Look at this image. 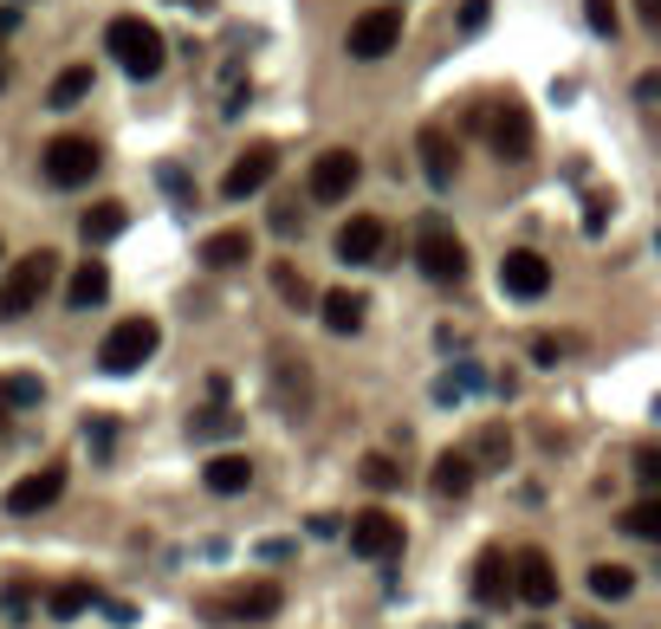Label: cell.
<instances>
[{
  "label": "cell",
  "instance_id": "ee69618b",
  "mask_svg": "<svg viewBox=\"0 0 661 629\" xmlns=\"http://www.w3.org/2000/svg\"><path fill=\"white\" fill-rule=\"evenodd\" d=\"M13 27H20V13H13V7H0V39L13 33Z\"/></svg>",
  "mask_w": 661,
  "mask_h": 629
},
{
  "label": "cell",
  "instance_id": "8fae6325",
  "mask_svg": "<svg viewBox=\"0 0 661 629\" xmlns=\"http://www.w3.org/2000/svg\"><path fill=\"white\" fill-rule=\"evenodd\" d=\"M513 597L532 603V610H551V603H558V564H551L539 546L513 552Z\"/></svg>",
  "mask_w": 661,
  "mask_h": 629
},
{
  "label": "cell",
  "instance_id": "30bf717a",
  "mask_svg": "<svg viewBox=\"0 0 661 629\" xmlns=\"http://www.w3.org/2000/svg\"><path fill=\"white\" fill-rule=\"evenodd\" d=\"M486 144H493V156H506V163H525L532 156V111L519 98L493 105L486 111Z\"/></svg>",
  "mask_w": 661,
  "mask_h": 629
},
{
  "label": "cell",
  "instance_id": "d590c367",
  "mask_svg": "<svg viewBox=\"0 0 661 629\" xmlns=\"http://www.w3.org/2000/svg\"><path fill=\"white\" fill-rule=\"evenodd\" d=\"M0 617H7V623L33 617V591H27V584H7V591H0Z\"/></svg>",
  "mask_w": 661,
  "mask_h": 629
},
{
  "label": "cell",
  "instance_id": "4fadbf2b",
  "mask_svg": "<svg viewBox=\"0 0 661 629\" xmlns=\"http://www.w3.org/2000/svg\"><path fill=\"white\" fill-rule=\"evenodd\" d=\"M415 156H422L428 188H454V176H461V144H454V130L422 124V130H415Z\"/></svg>",
  "mask_w": 661,
  "mask_h": 629
},
{
  "label": "cell",
  "instance_id": "7a4b0ae2",
  "mask_svg": "<svg viewBox=\"0 0 661 629\" xmlns=\"http://www.w3.org/2000/svg\"><path fill=\"white\" fill-rule=\"evenodd\" d=\"M156 344H162V325H156V318H124V325H110L105 344H98V371L105 376L144 371L149 357H156Z\"/></svg>",
  "mask_w": 661,
  "mask_h": 629
},
{
  "label": "cell",
  "instance_id": "e0dca14e",
  "mask_svg": "<svg viewBox=\"0 0 661 629\" xmlns=\"http://www.w3.org/2000/svg\"><path fill=\"white\" fill-rule=\"evenodd\" d=\"M474 481H480V468H474L467 448H441L435 468H428V493H435V500H467Z\"/></svg>",
  "mask_w": 661,
  "mask_h": 629
},
{
  "label": "cell",
  "instance_id": "d6a6232c",
  "mask_svg": "<svg viewBox=\"0 0 661 629\" xmlns=\"http://www.w3.org/2000/svg\"><path fill=\"white\" fill-rule=\"evenodd\" d=\"M480 376H486L480 364H461V371H447L435 383V396H441V403H461V396H474V390H480Z\"/></svg>",
  "mask_w": 661,
  "mask_h": 629
},
{
  "label": "cell",
  "instance_id": "2e32d148",
  "mask_svg": "<svg viewBox=\"0 0 661 629\" xmlns=\"http://www.w3.org/2000/svg\"><path fill=\"white\" fill-rule=\"evenodd\" d=\"M383 240H389V227H383V215H351V222L337 227V259L344 266H369V259L383 254Z\"/></svg>",
  "mask_w": 661,
  "mask_h": 629
},
{
  "label": "cell",
  "instance_id": "c3c4849f",
  "mask_svg": "<svg viewBox=\"0 0 661 629\" xmlns=\"http://www.w3.org/2000/svg\"><path fill=\"white\" fill-rule=\"evenodd\" d=\"M0 91H7V59H0Z\"/></svg>",
  "mask_w": 661,
  "mask_h": 629
},
{
  "label": "cell",
  "instance_id": "9c48e42d",
  "mask_svg": "<svg viewBox=\"0 0 661 629\" xmlns=\"http://www.w3.org/2000/svg\"><path fill=\"white\" fill-rule=\"evenodd\" d=\"M403 519L396 513H383V507H369V513L351 519V552L357 558H376V564H389V558L403 552Z\"/></svg>",
  "mask_w": 661,
  "mask_h": 629
},
{
  "label": "cell",
  "instance_id": "8d00e7d4",
  "mask_svg": "<svg viewBox=\"0 0 661 629\" xmlns=\"http://www.w3.org/2000/svg\"><path fill=\"white\" fill-rule=\"evenodd\" d=\"M298 227H305V215H298V202H293V195H279V202H273V234H286V240H293Z\"/></svg>",
  "mask_w": 661,
  "mask_h": 629
},
{
  "label": "cell",
  "instance_id": "cb8c5ba5",
  "mask_svg": "<svg viewBox=\"0 0 661 629\" xmlns=\"http://www.w3.org/2000/svg\"><path fill=\"white\" fill-rule=\"evenodd\" d=\"M124 227H130V208H124V202H98V208H85L78 234H85V247H105V240H117Z\"/></svg>",
  "mask_w": 661,
  "mask_h": 629
},
{
  "label": "cell",
  "instance_id": "7402d4cb",
  "mask_svg": "<svg viewBox=\"0 0 661 629\" xmlns=\"http://www.w3.org/2000/svg\"><path fill=\"white\" fill-rule=\"evenodd\" d=\"M91 603H98V584L66 578V584H52V591H46V617H52V623H72V617H85Z\"/></svg>",
  "mask_w": 661,
  "mask_h": 629
},
{
  "label": "cell",
  "instance_id": "ffe728a7",
  "mask_svg": "<svg viewBox=\"0 0 661 629\" xmlns=\"http://www.w3.org/2000/svg\"><path fill=\"white\" fill-rule=\"evenodd\" d=\"M318 318H325V332L357 337V332H364V318H369V298H364V293H351V286H337V293L318 298Z\"/></svg>",
  "mask_w": 661,
  "mask_h": 629
},
{
  "label": "cell",
  "instance_id": "484cf974",
  "mask_svg": "<svg viewBox=\"0 0 661 629\" xmlns=\"http://www.w3.org/2000/svg\"><path fill=\"white\" fill-rule=\"evenodd\" d=\"M467 454H474L480 474H493V468L513 461V435H506V429H474V435H467Z\"/></svg>",
  "mask_w": 661,
  "mask_h": 629
},
{
  "label": "cell",
  "instance_id": "b9f144b4",
  "mask_svg": "<svg viewBox=\"0 0 661 629\" xmlns=\"http://www.w3.org/2000/svg\"><path fill=\"white\" fill-rule=\"evenodd\" d=\"M635 13H642V27H649V33H661V0H635Z\"/></svg>",
  "mask_w": 661,
  "mask_h": 629
},
{
  "label": "cell",
  "instance_id": "681fc988",
  "mask_svg": "<svg viewBox=\"0 0 661 629\" xmlns=\"http://www.w3.org/2000/svg\"><path fill=\"white\" fill-rule=\"evenodd\" d=\"M0 254H7V247H0Z\"/></svg>",
  "mask_w": 661,
  "mask_h": 629
},
{
  "label": "cell",
  "instance_id": "1f68e13d",
  "mask_svg": "<svg viewBox=\"0 0 661 629\" xmlns=\"http://www.w3.org/2000/svg\"><path fill=\"white\" fill-rule=\"evenodd\" d=\"M357 474H364V487H376V493H396V487H403V468H396L389 454H364Z\"/></svg>",
  "mask_w": 661,
  "mask_h": 629
},
{
  "label": "cell",
  "instance_id": "277c9868",
  "mask_svg": "<svg viewBox=\"0 0 661 629\" xmlns=\"http://www.w3.org/2000/svg\"><path fill=\"white\" fill-rule=\"evenodd\" d=\"M415 266H422V279H435V286H461V279H467V247L454 240V227L422 222L415 227Z\"/></svg>",
  "mask_w": 661,
  "mask_h": 629
},
{
  "label": "cell",
  "instance_id": "5b68a950",
  "mask_svg": "<svg viewBox=\"0 0 661 629\" xmlns=\"http://www.w3.org/2000/svg\"><path fill=\"white\" fill-rule=\"evenodd\" d=\"M396 46H403V7H369V13L351 20V33H344V52H351V59H364V66L389 59Z\"/></svg>",
  "mask_w": 661,
  "mask_h": 629
},
{
  "label": "cell",
  "instance_id": "d4e9b609",
  "mask_svg": "<svg viewBox=\"0 0 661 629\" xmlns=\"http://www.w3.org/2000/svg\"><path fill=\"white\" fill-rule=\"evenodd\" d=\"M201 259H208L215 273H234V266H247V259H254V240H247L240 227H227V234H208V240H201Z\"/></svg>",
  "mask_w": 661,
  "mask_h": 629
},
{
  "label": "cell",
  "instance_id": "44dd1931",
  "mask_svg": "<svg viewBox=\"0 0 661 629\" xmlns=\"http://www.w3.org/2000/svg\"><path fill=\"white\" fill-rule=\"evenodd\" d=\"M105 298H110V266L98 254L78 259L72 279H66V305H72V312H91V305H105Z\"/></svg>",
  "mask_w": 661,
  "mask_h": 629
},
{
  "label": "cell",
  "instance_id": "5bb4252c",
  "mask_svg": "<svg viewBox=\"0 0 661 629\" xmlns=\"http://www.w3.org/2000/svg\"><path fill=\"white\" fill-rule=\"evenodd\" d=\"M59 493H66V468H59V461H52V468H33L27 481L7 487V513L33 519V513H46V507H59Z\"/></svg>",
  "mask_w": 661,
  "mask_h": 629
},
{
  "label": "cell",
  "instance_id": "7dc6e473",
  "mask_svg": "<svg viewBox=\"0 0 661 629\" xmlns=\"http://www.w3.org/2000/svg\"><path fill=\"white\" fill-rule=\"evenodd\" d=\"M578 629H610V623H596V617H584V623H578Z\"/></svg>",
  "mask_w": 661,
  "mask_h": 629
},
{
  "label": "cell",
  "instance_id": "9a60e30c",
  "mask_svg": "<svg viewBox=\"0 0 661 629\" xmlns=\"http://www.w3.org/2000/svg\"><path fill=\"white\" fill-rule=\"evenodd\" d=\"M279 584H266V578H254V584H240V591H227L220 603H208V617H240V623H266V617H279Z\"/></svg>",
  "mask_w": 661,
  "mask_h": 629
},
{
  "label": "cell",
  "instance_id": "d6986e66",
  "mask_svg": "<svg viewBox=\"0 0 661 629\" xmlns=\"http://www.w3.org/2000/svg\"><path fill=\"white\" fill-rule=\"evenodd\" d=\"M273 403L286 409V415H298V409L312 403V364L293 357V351H273Z\"/></svg>",
  "mask_w": 661,
  "mask_h": 629
},
{
  "label": "cell",
  "instance_id": "6da1fadb",
  "mask_svg": "<svg viewBox=\"0 0 661 629\" xmlns=\"http://www.w3.org/2000/svg\"><path fill=\"white\" fill-rule=\"evenodd\" d=\"M105 46H110V59H117L130 78H156L162 66H169V39L156 33L144 13H117V20L105 27Z\"/></svg>",
  "mask_w": 661,
  "mask_h": 629
},
{
  "label": "cell",
  "instance_id": "603a6c76",
  "mask_svg": "<svg viewBox=\"0 0 661 629\" xmlns=\"http://www.w3.org/2000/svg\"><path fill=\"white\" fill-rule=\"evenodd\" d=\"M201 481H208V493H247L254 487V461L247 454H215L201 468Z\"/></svg>",
  "mask_w": 661,
  "mask_h": 629
},
{
  "label": "cell",
  "instance_id": "74e56055",
  "mask_svg": "<svg viewBox=\"0 0 661 629\" xmlns=\"http://www.w3.org/2000/svg\"><path fill=\"white\" fill-rule=\"evenodd\" d=\"M635 474H642L649 493H661V448H642V454H635Z\"/></svg>",
  "mask_w": 661,
  "mask_h": 629
},
{
  "label": "cell",
  "instance_id": "f546056e",
  "mask_svg": "<svg viewBox=\"0 0 661 629\" xmlns=\"http://www.w3.org/2000/svg\"><path fill=\"white\" fill-rule=\"evenodd\" d=\"M85 91H91V66H66V72L46 85V105H52V111H72Z\"/></svg>",
  "mask_w": 661,
  "mask_h": 629
},
{
  "label": "cell",
  "instance_id": "f6af8a7d",
  "mask_svg": "<svg viewBox=\"0 0 661 629\" xmlns=\"http://www.w3.org/2000/svg\"><path fill=\"white\" fill-rule=\"evenodd\" d=\"M176 7H195V13H208V7H215V0H176Z\"/></svg>",
  "mask_w": 661,
  "mask_h": 629
},
{
  "label": "cell",
  "instance_id": "8992f818",
  "mask_svg": "<svg viewBox=\"0 0 661 629\" xmlns=\"http://www.w3.org/2000/svg\"><path fill=\"white\" fill-rule=\"evenodd\" d=\"M98 144L91 137H52L46 144V156H39V169H46V183L52 188H85L91 176H98Z\"/></svg>",
  "mask_w": 661,
  "mask_h": 629
},
{
  "label": "cell",
  "instance_id": "7bdbcfd3",
  "mask_svg": "<svg viewBox=\"0 0 661 629\" xmlns=\"http://www.w3.org/2000/svg\"><path fill=\"white\" fill-rule=\"evenodd\" d=\"M635 98H642V105H655V98H661V72H649V78H635Z\"/></svg>",
  "mask_w": 661,
  "mask_h": 629
},
{
  "label": "cell",
  "instance_id": "3957f363",
  "mask_svg": "<svg viewBox=\"0 0 661 629\" xmlns=\"http://www.w3.org/2000/svg\"><path fill=\"white\" fill-rule=\"evenodd\" d=\"M52 279H59V254L33 247L27 259H13V273L0 279V318H27L39 298L52 293Z\"/></svg>",
  "mask_w": 661,
  "mask_h": 629
},
{
  "label": "cell",
  "instance_id": "ab89813d",
  "mask_svg": "<svg viewBox=\"0 0 661 629\" xmlns=\"http://www.w3.org/2000/svg\"><path fill=\"white\" fill-rule=\"evenodd\" d=\"M610 227V195H590L584 202V234H603Z\"/></svg>",
  "mask_w": 661,
  "mask_h": 629
},
{
  "label": "cell",
  "instance_id": "83f0119b",
  "mask_svg": "<svg viewBox=\"0 0 661 629\" xmlns=\"http://www.w3.org/2000/svg\"><path fill=\"white\" fill-rule=\"evenodd\" d=\"M590 597H603V603H623L629 591H635V571L629 564H590Z\"/></svg>",
  "mask_w": 661,
  "mask_h": 629
},
{
  "label": "cell",
  "instance_id": "4dcf8cb0",
  "mask_svg": "<svg viewBox=\"0 0 661 629\" xmlns=\"http://www.w3.org/2000/svg\"><path fill=\"white\" fill-rule=\"evenodd\" d=\"M188 435H195V442H220V435H234V415H227V409H195V415H188Z\"/></svg>",
  "mask_w": 661,
  "mask_h": 629
},
{
  "label": "cell",
  "instance_id": "52a82bcc",
  "mask_svg": "<svg viewBox=\"0 0 661 629\" xmlns=\"http://www.w3.org/2000/svg\"><path fill=\"white\" fill-rule=\"evenodd\" d=\"M364 183V156L357 149H325L318 163H312V176H305V188H312V202H344L351 188Z\"/></svg>",
  "mask_w": 661,
  "mask_h": 629
},
{
  "label": "cell",
  "instance_id": "e575fe53",
  "mask_svg": "<svg viewBox=\"0 0 661 629\" xmlns=\"http://www.w3.org/2000/svg\"><path fill=\"white\" fill-rule=\"evenodd\" d=\"M584 20L596 39H616L623 33V20H616V0H584Z\"/></svg>",
  "mask_w": 661,
  "mask_h": 629
},
{
  "label": "cell",
  "instance_id": "4316f807",
  "mask_svg": "<svg viewBox=\"0 0 661 629\" xmlns=\"http://www.w3.org/2000/svg\"><path fill=\"white\" fill-rule=\"evenodd\" d=\"M623 525L629 539H649V546H661V493H649V500H635V507H623Z\"/></svg>",
  "mask_w": 661,
  "mask_h": 629
},
{
  "label": "cell",
  "instance_id": "ac0fdd59",
  "mask_svg": "<svg viewBox=\"0 0 661 629\" xmlns=\"http://www.w3.org/2000/svg\"><path fill=\"white\" fill-rule=\"evenodd\" d=\"M506 597H513V558L500 552V546H486L474 558V603L480 610H500Z\"/></svg>",
  "mask_w": 661,
  "mask_h": 629
},
{
  "label": "cell",
  "instance_id": "60d3db41",
  "mask_svg": "<svg viewBox=\"0 0 661 629\" xmlns=\"http://www.w3.org/2000/svg\"><path fill=\"white\" fill-rule=\"evenodd\" d=\"M110 429H117L110 415H91V422H85V442L98 448V454H110Z\"/></svg>",
  "mask_w": 661,
  "mask_h": 629
},
{
  "label": "cell",
  "instance_id": "f35d334b",
  "mask_svg": "<svg viewBox=\"0 0 661 629\" xmlns=\"http://www.w3.org/2000/svg\"><path fill=\"white\" fill-rule=\"evenodd\" d=\"M493 20V0H461V33H480Z\"/></svg>",
  "mask_w": 661,
  "mask_h": 629
},
{
  "label": "cell",
  "instance_id": "ba28073f",
  "mask_svg": "<svg viewBox=\"0 0 661 629\" xmlns=\"http://www.w3.org/2000/svg\"><path fill=\"white\" fill-rule=\"evenodd\" d=\"M273 169H279V144H247L234 163H227L220 195H227V202H247V195H259V188L273 183Z\"/></svg>",
  "mask_w": 661,
  "mask_h": 629
},
{
  "label": "cell",
  "instance_id": "836d02e7",
  "mask_svg": "<svg viewBox=\"0 0 661 629\" xmlns=\"http://www.w3.org/2000/svg\"><path fill=\"white\" fill-rule=\"evenodd\" d=\"M0 383H7V403L13 409H33L39 396H46V383H39L33 371H13V376H0Z\"/></svg>",
  "mask_w": 661,
  "mask_h": 629
},
{
  "label": "cell",
  "instance_id": "7c38bea8",
  "mask_svg": "<svg viewBox=\"0 0 661 629\" xmlns=\"http://www.w3.org/2000/svg\"><path fill=\"white\" fill-rule=\"evenodd\" d=\"M500 293L506 298H545L551 293V259L539 247H513L500 259Z\"/></svg>",
  "mask_w": 661,
  "mask_h": 629
},
{
  "label": "cell",
  "instance_id": "f1b7e54d",
  "mask_svg": "<svg viewBox=\"0 0 661 629\" xmlns=\"http://www.w3.org/2000/svg\"><path fill=\"white\" fill-rule=\"evenodd\" d=\"M273 293L286 298L293 312H305V305H318V293H312V279L298 273L293 259H273Z\"/></svg>",
  "mask_w": 661,
  "mask_h": 629
},
{
  "label": "cell",
  "instance_id": "bcb514c9",
  "mask_svg": "<svg viewBox=\"0 0 661 629\" xmlns=\"http://www.w3.org/2000/svg\"><path fill=\"white\" fill-rule=\"evenodd\" d=\"M7 415H13V403H7V383H0V422H7Z\"/></svg>",
  "mask_w": 661,
  "mask_h": 629
}]
</instances>
